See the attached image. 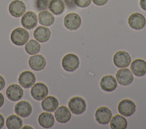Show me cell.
Returning <instances> with one entry per match:
<instances>
[{
  "instance_id": "cell-1",
  "label": "cell",
  "mask_w": 146,
  "mask_h": 129,
  "mask_svg": "<svg viewBox=\"0 0 146 129\" xmlns=\"http://www.w3.org/2000/svg\"><path fill=\"white\" fill-rule=\"evenodd\" d=\"M10 39L14 44L18 46L23 45L27 42L29 39V34L26 30L18 27L12 31Z\"/></svg>"
},
{
  "instance_id": "cell-2",
  "label": "cell",
  "mask_w": 146,
  "mask_h": 129,
  "mask_svg": "<svg viewBox=\"0 0 146 129\" xmlns=\"http://www.w3.org/2000/svg\"><path fill=\"white\" fill-rule=\"evenodd\" d=\"M62 65L63 68L66 71L72 72L79 67V58L75 54L68 53L62 59Z\"/></svg>"
},
{
  "instance_id": "cell-3",
  "label": "cell",
  "mask_w": 146,
  "mask_h": 129,
  "mask_svg": "<svg viewBox=\"0 0 146 129\" xmlns=\"http://www.w3.org/2000/svg\"><path fill=\"white\" fill-rule=\"evenodd\" d=\"M68 106L71 111L75 114H80L86 109V103L84 99L80 97H74L70 99Z\"/></svg>"
},
{
  "instance_id": "cell-4",
  "label": "cell",
  "mask_w": 146,
  "mask_h": 129,
  "mask_svg": "<svg viewBox=\"0 0 146 129\" xmlns=\"http://www.w3.org/2000/svg\"><path fill=\"white\" fill-rule=\"evenodd\" d=\"M81 18L80 16L75 13L67 14L63 20L65 27L71 31L77 30L81 25Z\"/></svg>"
},
{
  "instance_id": "cell-5",
  "label": "cell",
  "mask_w": 146,
  "mask_h": 129,
  "mask_svg": "<svg viewBox=\"0 0 146 129\" xmlns=\"http://www.w3.org/2000/svg\"><path fill=\"white\" fill-rule=\"evenodd\" d=\"M113 63L116 67L123 68L127 67L131 63V56L127 52L119 51L116 52L113 57Z\"/></svg>"
},
{
  "instance_id": "cell-6",
  "label": "cell",
  "mask_w": 146,
  "mask_h": 129,
  "mask_svg": "<svg viewBox=\"0 0 146 129\" xmlns=\"http://www.w3.org/2000/svg\"><path fill=\"white\" fill-rule=\"evenodd\" d=\"M128 23L132 29L139 30L145 27L146 20L143 15L139 13H134L129 15Z\"/></svg>"
},
{
  "instance_id": "cell-7",
  "label": "cell",
  "mask_w": 146,
  "mask_h": 129,
  "mask_svg": "<svg viewBox=\"0 0 146 129\" xmlns=\"http://www.w3.org/2000/svg\"><path fill=\"white\" fill-rule=\"evenodd\" d=\"M117 109L121 115L124 116H129L135 113L136 105L132 101L129 99H124L119 102Z\"/></svg>"
},
{
  "instance_id": "cell-8",
  "label": "cell",
  "mask_w": 146,
  "mask_h": 129,
  "mask_svg": "<svg viewBox=\"0 0 146 129\" xmlns=\"http://www.w3.org/2000/svg\"><path fill=\"white\" fill-rule=\"evenodd\" d=\"M47 86L42 82H37L32 86L30 93L34 99L37 101L43 99L48 94Z\"/></svg>"
},
{
  "instance_id": "cell-9",
  "label": "cell",
  "mask_w": 146,
  "mask_h": 129,
  "mask_svg": "<svg viewBox=\"0 0 146 129\" xmlns=\"http://www.w3.org/2000/svg\"><path fill=\"white\" fill-rule=\"evenodd\" d=\"M116 77L119 84L123 86L129 85L133 80V74L128 68H123L118 70L116 73Z\"/></svg>"
},
{
  "instance_id": "cell-10",
  "label": "cell",
  "mask_w": 146,
  "mask_h": 129,
  "mask_svg": "<svg viewBox=\"0 0 146 129\" xmlns=\"http://www.w3.org/2000/svg\"><path fill=\"white\" fill-rule=\"evenodd\" d=\"M95 119L100 124H106L110 122L112 118V113L107 107H99L95 112Z\"/></svg>"
},
{
  "instance_id": "cell-11",
  "label": "cell",
  "mask_w": 146,
  "mask_h": 129,
  "mask_svg": "<svg viewBox=\"0 0 146 129\" xmlns=\"http://www.w3.org/2000/svg\"><path fill=\"white\" fill-rule=\"evenodd\" d=\"M26 11V6L24 2L20 0L12 1L9 6V13L14 17L19 18L22 16Z\"/></svg>"
},
{
  "instance_id": "cell-12",
  "label": "cell",
  "mask_w": 146,
  "mask_h": 129,
  "mask_svg": "<svg viewBox=\"0 0 146 129\" xmlns=\"http://www.w3.org/2000/svg\"><path fill=\"white\" fill-rule=\"evenodd\" d=\"M38 23L36 14L33 11H27L23 15L21 18V24L22 26L27 29L31 30L35 27Z\"/></svg>"
},
{
  "instance_id": "cell-13",
  "label": "cell",
  "mask_w": 146,
  "mask_h": 129,
  "mask_svg": "<svg viewBox=\"0 0 146 129\" xmlns=\"http://www.w3.org/2000/svg\"><path fill=\"white\" fill-rule=\"evenodd\" d=\"M35 76L33 72L26 70L19 74L18 82L23 88L28 89L32 87L35 82Z\"/></svg>"
},
{
  "instance_id": "cell-14",
  "label": "cell",
  "mask_w": 146,
  "mask_h": 129,
  "mask_svg": "<svg viewBox=\"0 0 146 129\" xmlns=\"http://www.w3.org/2000/svg\"><path fill=\"white\" fill-rule=\"evenodd\" d=\"M8 99L12 101H17L21 99L23 95L22 88L17 84H11L8 86L6 91Z\"/></svg>"
},
{
  "instance_id": "cell-15",
  "label": "cell",
  "mask_w": 146,
  "mask_h": 129,
  "mask_svg": "<svg viewBox=\"0 0 146 129\" xmlns=\"http://www.w3.org/2000/svg\"><path fill=\"white\" fill-rule=\"evenodd\" d=\"M14 111L18 116L26 118L30 115L32 112V107L30 103L26 101H21L16 103Z\"/></svg>"
},
{
  "instance_id": "cell-16",
  "label": "cell",
  "mask_w": 146,
  "mask_h": 129,
  "mask_svg": "<svg viewBox=\"0 0 146 129\" xmlns=\"http://www.w3.org/2000/svg\"><path fill=\"white\" fill-rule=\"evenodd\" d=\"M29 65L33 70L39 71L44 68L46 65V61L42 55H35L29 58Z\"/></svg>"
},
{
  "instance_id": "cell-17",
  "label": "cell",
  "mask_w": 146,
  "mask_h": 129,
  "mask_svg": "<svg viewBox=\"0 0 146 129\" xmlns=\"http://www.w3.org/2000/svg\"><path fill=\"white\" fill-rule=\"evenodd\" d=\"M117 85L116 80L111 75L103 76L100 81V88L105 91H112L115 90Z\"/></svg>"
},
{
  "instance_id": "cell-18",
  "label": "cell",
  "mask_w": 146,
  "mask_h": 129,
  "mask_svg": "<svg viewBox=\"0 0 146 129\" xmlns=\"http://www.w3.org/2000/svg\"><path fill=\"white\" fill-rule=\"evenodd\" d=\"M130 68L135 76H143L146 73V62L142 59H136L131 63Z\"/></svg>"
},
{
  "instance_id": "cell-19",
  "label": "cell",
  "mask_w": 146,
  "mask_h": 129,
  "mask_svg": "<svg viewBox=\"0 0 146 129\" xmlns=\"http://www.w3.org/2000/svg\"><path fill=\"white\" fill-rule=\"evenodd\" d=\"M55 118L57 122L64 123L69 121L71 117V114L68 109L65 106H61L56 109L54 113Z\"/></svg>"
},
{
  "instance_id": "cell-20",
  "label": "cell",
  "mask_w": 146,
  "mask_h": 129,
  "mask_svg": "<svg viewBox=\"0 0 146 129\" xmlns=\"http://www.w3.org/2000/svg\"><path fill=\"white\" fill-rule=\"evenodd\" d=\"M33 35L36 41L40 43H44L49 40L51 35V31L47 27L38 26L34 30Z\"/></svg>"
},
{
  "instance_id": "cell-21",
  "label": "cell",
  "mask_w": 146,
  "mask_h": 129,
  "mask_svg": "<svg viewBox=\"0 0 146 129\" xmlns=\"http://www.w3.org/2000/svg\"><path fill=\"white\" fill-rule=\"evenodd\" d=\"M59 105L58 99L54 96L46 97L41 103L43 110L47 112H53L58 108Z\"/></svg>"
},
{
  "instance_id": "cell-22",
  "label": "cell",
  "mask_w": 146,
  "mask_h": 129,
  "mask_svg": "<svg viewBox=\"0 0 146 129\" xmlns=\"http://www.w3.org/2000/svg\"><path fill=\"white\" fill-rule=\"evenodd\" d=\"M38 123L43 128H48L51 127L55 122V119L51 113L43 112L38 116Z\"/></svg>"
},
{
  "instance_id": "cell-23",
  "label": "cell",
  "mask_w": 146,
  "mask_h": 129,
  "mask_svg": "<svg viewBox=\"0 0 146 129\" xmlns=\"http://www.w3.org/2000/svg\"><path fill=\"white\" fill-rule=\"evenodd\" d=\"M48 9L52 14L56 15H60L65 9L64 2L63 0H50Z\"/></svg>"
},
{
  "instance_id": "cell-24",
  "label": "cell",
  "mask_w": 146,
  "mask_h": 129,
  "mask_svg": "<svg viewBox=\"0 0 146 129\" xmlns=\"http://www.w3.org/2000/svg\"><path fill=\"white\" fill-rule=\"evenodd\" d=\"M54 20L53 14L47 10L42 11L38 14L39 23L43 26H50L53 24Z\"/></svg>"
},
{
  "instance_id": "cell-25",
  "label": "cell",
  "mask_w": 146,
  "mask_h": 129,
  "mask_svg": "<svg viewBox=\"0 0 146 129\" xmlns=\"http://www.w3.org/2000/svg\"><path fill=\"white\" fill-rule=\"evenodd\" d=\"M127 126V119L119 114L113 116L110 121V127L112 129H125Z\"/></svg>"
},
{
  "instance_id": "cell-26",
  "label": "cell",
  "mask_w": 146,
  "mask_h": 129,
  "mask_svg": "<svg viewBox=\"0 0 146 129\" xmlns=\"http://www.w3.org/2000/svg\"><path fill=\"white\" fill-rule=\"evenodd\" d=\"M6 125L9 129H19L22 126V119L16 115L11 114L6 119Z\"/></svg>"
},
{
  "instance_id": "cell-27",
  "label": "cell",
  "mask_w": 146,
  "mask_h": 129,
  "mask_svg": "<svg viewBox=\"0 0 146 129\" xmlns=\"http://www.w3.org/2000/svg\"><path fill=\"white\" fill-rule=\"evenodd\" d=\"M25 49L28 54L33 55L38 53L40 51V45L36 40L31 39L26 43Z\"/></svg>"
},
{
  "instance_id": "cell-28",
  "label": "cell",
  "mask_w": 146,
  "mask_h": 129,
  "mask_svg": "<svg viewBox=\"0 0 146 129\" xmlns=\"http://www.w3.org/2000/svg\"><path fill=\"white\" fill-rule=\"evenodd\" d=\"M50 0H35V7L38 11L47 10L48 8Z\"/></svg>"
},
{
  "instance_id": "cell-29",
  "label": "cell",
  "mask_w": 146,
  "mask_h": 129,
  "mask_svg": "<svg viewBox=\"0 0 146 129\" xmlns=\"http://www.w3.org/2000/svg\"><path fill=\"white\" fill-rule=\"evenodd\" d=\"M75 5L81 8L88 7L91 2V0H74Z\"/></svg>"
},
{
  "instance_id": "cell-30",
  "label": "cell",
  "mask_w": 146,
  "mask_h": 129,
  "mask_svg": "<svg viewBox=\"0 0 146 129\" xmlns=\"http://www.w3.org/2000/svg\"><path fill=\"white\" fill-rule=\"evenodd\" d=\"M65 4L69 9H74L76 8V5L74 0H64Z\"/></svg>"
},
{
  "instance_id": "cell-31",
  "label": "cell",
  "mask_w": 146,
  "mask_h": 129,
  "mask_svg": "<svg viewBox=\"0 0 146 129\" xmlns=\"http://www.w3.org/2000/svg\"><path fill=\"white\" fill-rule=\"evenodd\" d=\"M108 0H92L93 3L97 6H103L107 3Z\"/></svg>"
},
{
  "instance_id": "cell-32",
  "label": "cell",
  "mask_w": 146,
  "mask_h": 129,
  "mask_svg": "<svg viewBox=\"0 0 146 129\" xmlns=\"http://www.w3.org/2000/svg\"><path fill=\"white\" fill-rule=\"evenodd\" d=\"M5 86V81L2 76L0 75V91L2 90Z\"/></svg>"
},
{
  "instance_id": "cell-33",
  "label": "cell",
  "mask_w": 146,
  "mask_h": 129,
  "mask_svg": "<svg viewBox=\"0 0 146 129\" xmlns=\"http://www.w3.org/2000/svg\"><path fill=\"white\" fill-rule=\"evenodd\" d=\"M140 6L143 10L146 11V0H140Z\"/></svg>"
},
{
  "instance_id": "cell-34",
  "label": "cell",
  "mask_w": 146,
  "mask_h": 129,
  "mask_svg": "<svg viewBox=\"0 0 146 129\" xmlns=\"http://www.w3.org/2000/svg\"><path fill=\"white\" fill-rule=\"evenodd\" d=\"M4 122H5L4 118H3V116L0 114V128H1L3 126Z\"/></svg>"
},
{
  "instance_id": "cell-35",
  "label": "cell",
  "mask_w": 146,
  "mask_h": 129,
  "mask_svg": "<svg viewBox=\"0 0 146 129\" xmlns=\"http://www.w3.org/2000/svg\"><path fill=\"white\" fill-rule=\"evenodd\" d=\"M4 103V97L3 94L0 93V107L3 105Z\"/></svg>"
},
{
  "instance_id": "cell-36",
  "label": "cell",
  "mask_w": 146,
  "mask_h": 129,
  "mask_svg": "<svg viewBox=\"0 0 146 129\" xmlns=\"http://www.w3.org/2000/svg\"><path fill=\"white\" fill-rule=\"evenodd\" d=\"M33 128L32 127H30V126H25L24 127H22V128Z\"/></svg>"
}]
</instances>
